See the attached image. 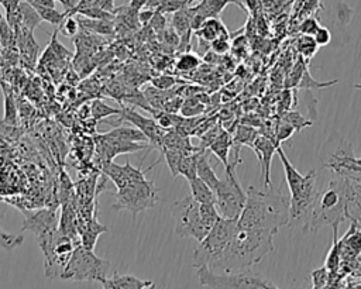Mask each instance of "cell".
<instances>
[{"label":"cell","mask_w":361,"mask_h":289,"mask_svg":"<svg viewBox=\"0 0 361 289\" xmlns=\"http://www.w3.org/2000/svg\"><path fill=\"white\" fill-rule=\"evenodd\" d=\"M296 49L299 52L300 56H303L305 59H310L319 49V45L316 44L313 35H306V34H302L298 41H296Z\"/></svg>","instance_id":"cell-29"},{"label":"cell","mask_w":361,"mask_h":289,"mask_svg":"<svg viewBox=\"0 0 361 289\" xmlns=\"http://www.w3.org/2000/svg\"><path fill=\"white\" fill-rule=\"evenodd\" d=\"M32 6L38 11L42 21H47V23H49L52 25H56V27H61L62 23L65 21L66 16H68L66 11L61 13L55 7H47V6H41V4H32Z\"/></svg>","instance_id":"cell-28"},{"label":"cell","mask_w":361,"mask_h":289,"mask_svg":"<svg viewBox=\"0 0 361 289\" xmlns=\"http://www.w3.org/2000/svg\"><path fill=\"white\" fill-rule=\"evenodd\" d=\"M110 262L99 258L92 250L76 245L61 273V279L78 282H100L107 278Z\"/></svg>","instance_id":"cell-6"},{"label":"cell","mask_w":361,"mask_h":289,"mask_svg":"<svg viewBox=\"0 0 361 289\" xmlns=\"http://www.w3.org/2000/svg\"><path fill=\"white\" fill-rule=\"evenodd\" d=\"M173 216L176 217L175 233L180 237H192L199 242L210 230L202 220L199 202L192 196H186L173 203Z\"/></svg>","instance_id":"cell-9"},{"label":"cell","mask_w":361,"mask_h":289,"mask_svg":"<svg viewBox=\"0 0 361 289\" xmlns=\"http://www.w3.org/2000/svg\"><path fill=\"white\" fill-rule=\"evenodd\" d=\"M338 83V79H333V80H329V82H319V80H314L312 73L309 72V69L306 68L299 83H298V89H305V90H314V89H324V87H329V86H333Z\"/></svg>","instance_id":"cell-30"},{"label":"cell","mask_w":361,"mask_h":289,"mask_svg":"<svg viewBox=\"0 0 361 289\" xmlns=\"http://www.w3.org/2000/svg\"><path fill=\"white\" fill-rule=\"evenodd\" d=\"M231 145H233L231 134L227 130H221L220 134L214 138V141L207 148V151L214 154L220 159V162L224 165L226 175H235V171H234L235 166H233L228 159Z\"/></svg>","instance_id":"cell-16"},{"label":"cell","mask_w":361,"mask_h":289,"mask_svg":"<svg viewBox=\"0 0 361 289\" xmlns=\"http://www.w3.org/2000/svg\"><path fill=\"white\" fill-rule=\"evenodd\" d=\"M319 4V0H302V4L299 6V16L300 18H303V16H309L310 13H313L316 10Z\"/></svg>","instance_id":"cell-49"},{"label":"cell","mask_w":361,"mask_h":289,"mask_svg":"<svg viewBox=\"0 0 361 289\" xmlns=\"http://www.w3.org/2000/svg\"><path fill=\"white\" fill-rule=\"evenodd\" d=\"M320 24H319V20L313 16L310 17H305L302 18L300 24H299V31L300 34H306V35H314V32L319 30Z\"/></svg>","instance_id":"cell-44"},{"label":"cell","mask_w":361,"mask_h":289,"mask_svg":"<svg viewBox=\"0 0 361 289\" xmlns=\"http://www.w3.org/2000/svg\"><path fill=\"white\" fill-rule=\"evenodd\" d=\"M199 283L207 288H233V289H247V288H278L271 279L254 272L251 268L243 271H214L206 265L196 268Z\"/></svg>","instance_id":"cell-5"},{"label":"cell","mask_w":361,"mask_h":289,"mask_svg":"<svg viewBox=\"0 0 361 289\" xmlns=\"http://www.w3.org/2000/svg\"><path fill=\"white\" fill-rule=\"evenodd\" d=\"M162 154H164V158L166 161V165L172 173L173 178L179 176V162H180V158L185 152L182 151H178V149H172V148H166V147H162Z\"/></svg>","instance_id":"cell-36"},{"label":"cell","mask_w":361,"mask_h":289,"mask_svg":"<svg viewBox=\"0 0 361 289\" xmlns=\"http://www.w3.org/2000/svg\"><path fill=\"white\" fill-rule=\"evenodd\" d=\"M121 109H114L107 106L106 103H103L102 100H93L92 106H90V114L94 120H102L106 117H111V116H120Z\"/></svg>","instance_id":"cell-35"},{"label":"cell","mask_w":361,"mask_h":289,"mask_svg":"<svg viewBox=\"0 0 361 289\" xmlns=\"http://www.w3.org/2000/svg\"><path fill=\"white\" fill-rule=\"evenodd\" d=\"M79 23V27L85 31L93 32V34H102V35H111L116 31V23L114 20H96L89 18L80 14H75Z\"/></svg>","instance_id":"cell-21"},{"label":"cell","mask_w":361,"mask_h":289,"mask_svg":"<svg viewBox=\"0 0 361 289\" xmlns=\"http://www.w3.org/2000/svg\"><path fill=\"white\" fill-rule=\"evenodd\" d=\"M276 141L271 137H267L264 134H258L254 140L252 144V149L258 156L259 161V166H261V172H262V178H264V187L271 186V178H269V171H271V162H272V156L276 152Z\"/></svg>","instance_id":"cell-15"},{"label":"cell","mask_w":361,"mask_h":289,"mask_svg":"<svg viewBox=\"0 0 361 289\" xmlns=\"http://www.w3.org/2000/svg\"><path fill=\"white\" fill-rule=\"evenodd\" d=\"M231 3L238 4L241 8H244L241 0H200L197 6L189 7L192 30L196 31L206 18L219 17V14L224 10V7Z\"/></svg>","instance_id":"cell-13"},{"label":"cell","mask_w":361,"mask_h":289,"mask_svg":"<svg viewBox=\"0 0 361 289\" xmlns=\"http://www.w3.org/2000/svg\"><path fill=\"white\" fill-rule=\"evenodd\" d=\"M307 59H305L303 56H300L299 55V58H298V61H296V63L293 65V69H292V73H290V76H289V82H288V86H298V83H299V80H300V78H302V75H303V72H305V69L307 68V62H306Z\"/></svg>","instance_id":"cell-40"},{"label":"cell","mask_w":361,"mask_h":289,"mask_svg":"<svg viewBox=\"0 0 361 289\" xmlns=\"http://www.w3.org/2000/svg\"><path fill=\"white\" fill-rule=\"evenodd\" d=\"M210 48L214 54H226L230 51L231 44H230V35H221L210 42Z\"/></svg>","instance_id":"cell-45"},{"label":"cell","mask_w":361,"mask_h":289,"mask_svg":"<svg viewBox=\"0 0 361 289\" xmlns=\"http://www.w3.org/2000/svg\"><path fill=\"white\" fill-rule=\"evenodd\" d=\"M182 103H183V99L173 94V96H171V97L164 103V106H162L161 110H165V111H168V113H175V114H176V113L180 110Z\"/></svg>","instance_id":"cell-48"},{"label":"cell","mask_w":361,"mask_h":289,"mask_svg":"<svg viewBox=\"0 0 361 289\" xmlns=\"http://www.w3.org/2000/svg\"><path fill=\"white\" fill-rule=\"evenodd\" d=\"M93 6L100 7V8L106 10V11L113 13V14H116V10H117V7L114 6V0H96Z\"/></svg>","instance_id":"cell-50"},{"label":"cell","mask_w":361,"mask_h":289,"mask_svg":"<svg viewBox=\"0 0 361 289\" xmlns=\"http://www.w3.org/2000/svg\"><path fill=\"white\" fill-rule=\"evenodd\" d=\"M200 65V58L192 52H180L179 58L176 59L175 68L179 72H193L195 69H197Z\"/></svg>","instance_id":"cell-31"},{"label":"cell","mask_w":361,"mask_h":289,"mask_svg":"<svg viewBox=\"0 0 361 289\" xmlns=\"http://www.w3.org/2000/svg\"><path fill=\"white\" fill-rule=\"evenodd\" d=\"M197 38L212 42L213 39L221 37V35H230L227 27L221 23L219 17H210L203 21V24L195 31Z\"/></svg>","instance_id":"cell-19"},{"label":"cell","mask_w":361,"mask_h":289,"mask_svg":"<svg viewBox=\"0 0 361 289\" xmlns=\"http://www.w3.org/2000/svg\"><path fill=\"white\" fill-rule=\"evenodd\" d=\"M204 111V104L197 99V94L189 96L188 99L183 100L180 113L183 117H197Z\"/></svg>","instance_id":"cell-34"},{"label":"cell","mask_w":361,"mask_h":289,"mask_svg":"<svg viewBox=\"0 0 361 289\" xmlns=\"http://www.w3.org/2000/svg\"><path fill=\"white\" fill-rule=\"evenodd\" d=\"M58 1L65 7V11L69 14L75 8V6L78 4L79 0H58Z\"/></svg>","instance_id":"cell-52"},{"label":"cell","mask_w":361,"mask_h":289,"mask_svg":"<svg viewBox=\"0 0 361 289\" xmlns=\"http://www.w3.org/2000/svg\"><path fill=\"white\" fill-rule=\"evenodd\" d=\"M281 120H285L288 123H290L296 131H300L302 128L305 127H309L312 125V121L306 120L303 116H300L298 111H286L282 114V118Z\"/></svg>","instance_id":"cell-39"},{"label":"cell","mask_w":361,"mask_h":289,"mask_svg":"<svg viewBox=\"0 0 361 289\" xmlns=\"http://www.w3.org/2000/svg\"><path fill=\"white\" fill-rule=\"evenodd\" d=\"M3 86V85H1ZM3 96H4V116L3 123L7 125H16L17 124V107L13 94L4 89L3 86Z\"/></svg>","instance_id":"cell-32"},{"label":"cell","mask_w":361,"mask_h":289,"mask_svg":"<svg viewBox=\"0 0 361 289\" xmlns=\"http://www.w3.org/2000/svg\"><path fill=\"white\" fill-rule=\"evenodd\" d=\"M31 4H41V6H47V7H55V1L56 0H27Z\"/></svg>","instance_id":"cell-54"},{"label":"cell","mask_w":361,"mask_h":289,"mask_svg":"<svg viewBox=\"0 0 361 289\" xmlns=\"http://www.w3.org/2000/svg\"><path fill=\"white\" fill-rule=\"evenodd\" d=\"M94 1H96V0H79V1H78V4L75 6V8H73L69 14H72V16H73V14H76V13H78L79 10H82V8L92 7V6L94 4Z\"/></svg>","instance_id":"cell-51"},{"label":"cell","mask_w":361,"mask_h":289,"mask_svg":"<svg viewBox=\"0 0 361 289\" xmlns=\"http://www.w3.org/2000/svg\"><path fill=\"white\" fill-rule=\"evenodd\" d=\"M147 1H148V0H130L128 6H130L131 8H134V10H138V11H140L141 8H144V7H145Z\"/></svg>","instance_id":"cell-53"},{"label":"cell","mask_w":361,"mask_h":289,"mask_svg":"<svg viewBox=\"0 0 361 289\" xmlns=\"http://www.w3.org/2000/svg\"><path fill=\"white\" fill-rule=\"evenodd\" d=\"M106 231H109L107 226L102 224V223L97 220L96 213H93V214L90 216V219L87 220V223L85 224L83 230L80 231V234H82V235H80V245H83L85 248L93 251L97 238H99L103 233H106Z\"/></svg>","instance_id":"cell-18"},{"label":"cell","mask_w":361,"mask_h":289,"mask_svg":"<svg viewBox=\"0 0 361 289\" xmlns=\"http://www.w3.org/2000/svg\"><path fill=\"white\" fill-rule=\"evenodd\" d=\"M353 182L348 176L340 175L337 179L317 192V196L306 216L303 231L314 233L324 226H340L350 217V207L357 200Z\"/></svg>","instance_id":"cell-2"},{"label":"cell","mask_w":361,"mask_h":289,"mask_svg":"<svg viewBox=\"0 0 361 289\" xmlns=\"http://www.w3.org/2000/svg\"><path fill=\"white\" fill-rule=\"evenodd\" d=\"M1 18H3V14H1V11H0V20H1Z\"/></svg>","instance_id":"cell-55"},{"label":"cell","mask_w":361,"mask_h":289,"mask_svg":"<svg viewBox=\"0 0 361 289\" xmlns=\"http://www.w3.org/2000/svg\"><path fill=\"white\" fill-rule=\"evenodd\" d=\"M214 206L220 217L238 220L247 200V193L241 187L237 176L226 175L224 179H220L217 187L214 189Z\"/></svg>","instance_id":"cell-10"},{"label":"cell","mask_w":361,"mask_h":289,"mask_svg":"<svg viewBox=\"0 0 361 289\" xmlns=\"http://www.w3.org/2000/svg\"><path fill=\"white\" fill-rule=\"evenodd\" d=\"M313 38H314V41H316V44H317L319 47H324V45H327V44H330V41H331V32H330L329 28L320 25L319 30L314 32Z\"/></svg>","instance_id":"cell-47"},{"label":"cell","mask_w":361,"mask_h":289,"mask_svg":"<svg viewBox=\"0 0 361 289\" xmlns=\"http://www.w3.org/2000/svg\"><path fill=\"white\" fill-rule=\"evenodd\" d=\"M333 244L329 250V254L326 257L324 266L329 269V272H337L341 264V252H340V241L337 237L338 226H333Z\"/></svg>","instance_id":"cell-25"},{"label":"cell","mask_w":361,"mask_h":289,"mask_svg":"<svg viewBox=\"0 0 361 289\" xmlns=\"http://www.w3.org/2000/svg\"><path fill=\"white\" fill-rule=\"evenodd\" d=\"M276 154L282 161L285 180L289 189L290 196V220H299L303 216H307L316 196V178L317 172L314 169L309 171L306 175H302L288 159L281 144H276Z\"/></svg>","instance_id":"cell-4"},{"label":"cell","mask_w":361,"mask_h":289,"mask_svg":"<svg viewBox=\"0 0 361 289\" xmlns=\"http://www.w3.org/2000/svg\"><path fill=\"white\" fill-rule=\"evenodd\" d=\"M152 86L158 87V89H162V90H169L172 89L175 85H176V79L171 75H161V76H157L151 80Z\"/></svg>","instance_id":"cell-46"},{"label":"cell","mask_w":361,"mask_h":289,"mask_svg":"<svg viewBox=\"0 0 361 289\" xmlns=\"http://www.w3.org/2000/svg\"><path fill=\"white\" fill-rule=\"evenodd\" d=\"M238 227V220L219 217V220L213 224L209 233L204 235L193 254L195 266L206 265L210 266L217 257L224 251V248L231 241L235 230Z\"/></svg>","instance_id":"cell-7"},{"label":"cell","mask_w":361,"mask_h":289,"mask_svg":"<svg viewBox=\"0 0 361 289\" xmlns=\"http://www.w3.org/2000/svg\"><path fill=\"white\" fill-rule=\"evenodd\" d=\"M0 44L4 49H10L14 48L17 44V38H16V31L13 30V27L8 24L7 18L3 17L0 20Z\"/></svg>","instance_id":"cell-33"},{"label":"cell","mask_w":361,"mask_h":289,"mask_svg":"<svg viewBox=\"0 0 361 289\" xmlns=\"http://www.w3.org/2000/svg\"><path fill=\"white\" fill-rule=\"evenodd\" d=\"M158 202V190L152 180L140 179L127 183L126 186L117 189L116 202L113 203L114 210L130 211L135 216L144 210L151 209Z\"/></svg>","instance_id":"cell-8"},{"label":"cell","mask_w":361,"mask_h":289,"mask_svg":"<svg viewBox=\"0 0 361 289\" xmlns=\"http://www.w3.org/2000/svg\"><path fill=\"white\" fill-rule=\"evenodd\" d=\"M202 149V148H200ZM199 149V151H200ZM189 152V154H183L179 162V175L185 176L188 180L193 179L197 176V152Z\"/></svg>","instance_id":"cell-27"},{"label":"cell","mask_w":361,"mask_h":289,"mask_svg":"<svg viewBox=\"0 0 361 289\" xmlns=\"http://www.w3.org/2000/svg\"><path fill=\"white\" fill-rule=\"evenodd\" d=\"M24 242V235L23 234H13V233H6L4 230L0 228V248L6 251H13L17 247H20Z\"/></svg>","instance_id":"cell-37"},{"label":"cell","mask_w":361,"mask_h":289,"mask_svg":"<svg viewBox=\"0 0 361 289\" xmlns=\"http://www.w3.org/2000/svg\"><path fill=\"white\" fill-rule=\"evenodd\" d=\"M189 186H190V196L196 202H199V203H213L214 204V202H216L214 190L204 180H202L199 176L190 179Z\"/></svg>","instance_id":"cell-23"},{"label":"cell","mask_w":361,"mask_h":289,"mask_svg":"<svg viewBox=\"0 0 361 289\" xmlns=\"http://www.w3.org/2000/svg\"><path fill=\"white\" fill-rule=\"evenodd\" d=\"M76 14H80V16H85V17H89V18H96V20H116V14H113L110 11H106V10H103L100 7H96V6L82 8Z\"/></svg>","instance_id":"cell-38"},{"label":"cell","mask_w":361,"mask_h":289,"mask_svg":"<svg viewBox=\"0 0 361 289\" xmlns=\"http://www.w3.org/2000/svg\"><path fill=\"white\" fill-rule=\"evenodd\" d=\"M360 279H361V278H360Z\"/></svg>","instance_id":"cell-57"},{"label":"cell","mask_w":361,"mask_h":289,"mask_svg":"<svg viewBox=\"0 0 361 289\" xmlns=\"http://www.w3.org/2000/svg\"><path fill=\"white\" fill-rule=\"evenodd\" d=\"M293 131H296V130H295V127L290 123H288L285 120H281V123L278 124V127L275 130V141L281 144L282 141L290 138Z\"/></svg>","instance_id":"cell-42"},{"label":"cell","mask_w":361,"mask_h":289,"mask_svg":"<svg viewBox=\"0 0 361 289\" xmlns=\"http://www.w3.org/2000/svg\"><path fill=\"white\" fill-rule=\"evenodd\" d=\"M4 1H6V0H0V4H3V3H4Z\"/></svg>","instance_id":"cell-56"},{"label":"cell","mask_w":361,"mask_h":289,"mask_svg":"<svg viewBox=\"0 0 361 289\" xmlns=\"http://www.w3.org/2000/svg\"><path fill=\"white\" fill-rule=\"evenodd\" d=\"M276 233V230L269 228H244L238 226L228 245L209 268L214 271H243L251 268L274 250Z\"/></svg>","instance_id":"cell-3"},{"label":"cell","mask_w":361,"mask_h":289,"mask_svg":"<svg viewBox=\"0 0 361 289\" xmlns=\"http://www.w3.org/2000/svg\"><path fill=\"white\" fill-rule=\"evenodd\" d=\"M25 219L23 223V231L30 230L32 231L38 241L48 240L55 235L58 231V220L54 210H38L35 213H24Z\"/></svg>","instance_id":"cell-11"},{"label":"cell","mask_w":361,"mask_h":289,"mask_svg":"<svg viewBox=\"0 0 361 289\" xmlns=\"http://www.w3.org/2000/svg\"><path fill=\"white\" fill-rule=\"evenodd\" d=\"M102 171L114 183V186L117 189L126 186L127 183H130L133 180L145 179V176H144L145 172L141 171L140 168L133 166L130 162H127L124 165H117L113 161H106L102 164Z\"/></svg>","instance_id":"cell-14"},{"label":"cell","mask_w":361,"mask_h":289,"mask_svg":"<svg viewBox=\"0 0 361 289\" xmlns=\"http://www.w3.org/2000/svg\"><path fill=\"white\" fill-rule=\"evenodd\" d=\"M312 288H326L329 286V269L323 265L310 273Z\"/></svg>","instance_id":"cell-41"},{"label":"cell","mask_w":361,"mask_h":289,"mask_svg":"<svg viewBox=\"0 0 361 289\" xmlns=\"http://www.w3.org/2000/svg\"><path fill=\"white\" fill-rule=\"evenodd\" d=\"M106 289H148L155 288V283L152 281L140 279L131 273H117L114 272L113 276L106 278V281L102 283Z\"/></svg>","instance_id":"cell-17"},{"label":"cell","mask_w":361,"mask_h":289,"mask_svg":"<svg viewBox=\"0 0 361 289\" xmlns=\"http://www.w3.org/2000/svg\"><path fill=\"white\" fill-rule=\"evenodd\" d=\"M197 176L204 180L213 190L217 187L220 179L217 178L214 169L212 168L209 158H207V149H200L197 152Z\"/></svg>","instance_id":"cell-22"},{"label":"cell","mask_w":361,"mask_h":289,"mask_svg":"<svg viewBox=\"0 0 361 289\" xmlns=\"http://www.w3.org/2000/svg\"><path fill=\"white\" fill-rule=\"evenodd\" d=\"M110 137H116V138H121V140H130V141H137V142H148L147 135L138 130L137 127H116L113 130H110L109 133H106Z\"/></svg>","instance_id":"cell-26"},{"label":"cell","mask_w":361,"mask_h":289,"mask_svg":"<svg viewBox=\"0 0 361 289\" xmlns=\"http://www.w3.org/2000/svg\"><path fill=\"white\" fill-rule=\"evenodd\" d=\"M258 135V131L254 130L250 125H238L235 130V134L233 137V145L234 147V159L231 161L233 166H237V164L240 162V148L243 145H248L250 148H252L254 140Z\"/></svg>","instance_id":"cell-20"},{"label":"cell","mask_w":361,"mask_h":289,"mask_svg":"<svg viewBox=\"0 0 361 289\" xmlns=\"http://www.w3.org/2000/svg\"><path fill=\"white\" fill-rule=\"evenodd\" d=\"M247 200L238 217V226L244 228L279 230L290 221V196L272 185L264 189L248 186Z\"/></svg>","instance_id":"cell-1"},{"label":"cell","mask_w":361,"mask_h":289,"mask_svg":"<svg viewBox=\"0 0 361 289\" xmlns=\"http://www.w3.org/2000/svg\"><path fill=\"white\" fill-rule=\"evenodd\" d=\"M20 13H21V25L28 31H34L37 25L42 21L38 11L27 0L20 1Z\"/></svg>","instance_id":"cell-24"},{"label":"cell","mask_w":361,"mask_h":289,"mask_svg":"<svg viewBox=\"0 0 361 289\" xmlns=\"http://www.w3.org/2000/svg\"><path fill=\"white\" fill-rule=\"evenodd\" d=\"M120 121H128L131 123L134 127H137L138 130H141L147 138H148V142L154 147H159L162 148V140H164V135L166 133L165 128H162L155 118H148V117H144L141 116L140 113H137L135 110L133 109H128V107H121V113H120Z\"/></svg>","instance_id":"cell-12"},{"label":"cell","mask_w":361,"mask_h":289,"mask_svg":"<svg viewBox=\"0 0 361 289\" xmlns=\"http://www.w3.org/2000/svg\"><path fill=\"white\" fill-rule=\"evenodd\" d=\"M61 27H62L61 30H62L63 35L72 37V38L78 34V31H79V28H80V27H79V23H78V18H76L75 14H73V16H72V14H68Z\"/></svg>","instance_id":"cell-43"}]
</instances>
